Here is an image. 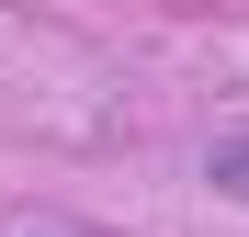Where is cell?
<instances>
[{"label": "cell", "mask_w": 249, "mask_h": 237, "mask_svg": "<svg viewBox=\"0 0 249 237\" xmlns=\"http://www.w3.org/2000/svg\"><path fill=\"white\" fill-rule=\"evenodd\" d=\"M204 181H215L227 204H249V125H238V136H215V147H204Z\"/></svg>", "instance_id": "cell-1"}]
</instances>
